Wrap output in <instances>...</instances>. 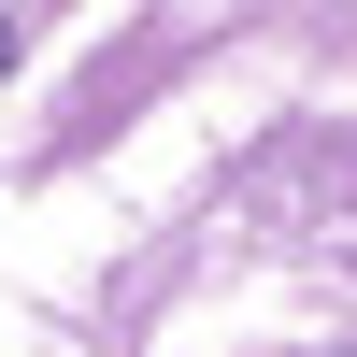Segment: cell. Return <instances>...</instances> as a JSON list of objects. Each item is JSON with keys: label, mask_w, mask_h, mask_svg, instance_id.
<instances>
[{"label": "cell", "mask_w": 357, "mask_h": 357, "mask_svg": "<svg viewBox=\"0 0 357 357\" xmlns=\"http://www.w3.org/2000/svg\"><path fill=\"white\" fill-rule=\"evenodd\" d=\"M0 72H15V29H0Z\"/></svg>", "instance_id": "6da1fadb"}]
</instances>
